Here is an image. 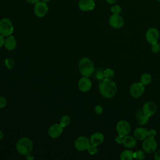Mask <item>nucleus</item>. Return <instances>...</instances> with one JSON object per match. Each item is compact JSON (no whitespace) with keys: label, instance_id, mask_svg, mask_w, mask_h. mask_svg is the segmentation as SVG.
<instances>
[{"label":"nucleus","instance_id":"nucleus-31","mask_svg":"<svg viewBox=\"0 0 160 160\" xmlns=\"http://www.w3.org/2000/svg\"><path fill=\"white\" fill-rule=\"evenodd\" d=\"M8 103V101L6 98L4 96H0V109L4 108Z\"/></svg>","mask_w":160,"mask_h":160},{"label":"nucleus","instance_id":"nucleus-23","mask_svg":"<svg viewBox=\"0 0 160 160\" xmlns=\"http://www.w3.org/2000/svg\"><path fill=\"white\" fill-rule=\"evenodd\" d=\"M145 152L143 150H138L134 152V158L138 160H142L145 158Z\"/></svg>","mask_w":160,"mask_h":160},{"label":"nucleus","instance_id":"nucleus-17","mask_svg":"<svg viewBox=\"0 0 160 160\" xmlns=\"http://www.w3.org/2000/svg\"><path fill=\"white\" fill-rule=\"evenodd\" d=\"M104 135L101 132H97L92 134L91 136L90 142H91V144L98 146L102 143V142L104 141Z\"/></svg>","mask_w":160,"mask_h":160},{"label":"nucleus","instance_id":"nucleus-42","mask_svg":"<svg viewBox=\"0 0 160 160\" xmlns=\"http://www.w3.org/2000/svg\"><path fill=\"white\" fill-rule=\"evenodd\" d=\"M159 36H160V32H159Z\"/></svg>","mask_w":160,"mask_h":160},{"label":"nucleus","instance_id":"nucleus-12","mask_svg":"<svg viewBox=\"0 0 160 160\" xmlns=\"http://www.w3.org/2000/svg\"><path fill=\"white\" fill-rule=\"evenodd\" d=\"M159 37V32L158 30L154 28L149 29L146 33V39L147 41L151 44L157 42Z\"/></svg>","mask_w":160,"mask_h":160},{"label":"nucleus","instance_id":"nucleus-24","mask_svg":"<svg viewBox=\"0 0 160 160\" xmlns=\"http://www.w3.org/2000/svg\"><path fill=\"white\" fill-rule=\"evenodd\" d=\"M104 79L112 80L114 76V72L111 69H106L104 71Z\"/></svg>","mask_w":160,"mask_h":160},{"label":"nucleus","instance_id":"nucleus-37","mask_svg":"<svg viewBox=\"0 0 160 160\" xmlns=\"http://www.w3.org/2000/svg\"><path fill=\"white\" fill-rule=\"evenodd\" d=\"M28 1V2L30 3V4H36L37 2L39 1V0H26Z\"/></svg>","mask_w":160,"mask_h":160},{"label":"nucleus","instance_id":"nucleus-16","mask_svg":"<svg viewBox=\"0 0 160 160\" xmlns=\"http://www.w3.org/2000/svg\"><path fill=\"white\" fill-rule=\"evenodd\" d=\"M134 136L136 139L144 140L148 136V129L143 127L137 128L134 131Z\"/></svg>","mask_w":160,"mask_h":160},{"label":"nucleus","instance_id":"nucleus-22","mask_svg":"<svg viewBox=\"0 0 160 160\" xmlns=\"http://www.w3.org/2000/svg\"><path fill=\"white\" fill-rule=\"evenodd\" d=\"M152 80V78L150 74L148 73H144L143 74L141 78H140V82L144 85V86H147L148 85Z\"/></svg>","mask_w":160,"mask_h":160},{"label":"nucleus","instance_id":"nucleus-36","mask_svg":"<svg viewBox=\"0 0 160 160\" xmlns=\"http://www.w3.org/2000/svg\"><path fill=\"white\" fill-rule=\"evenodd\" d=\"M5 39H4V36L0 34V48H1L4 44Z\"/></svg>","mask_w":160,"mask_h":160},{"label":"nucleus","instance_id":"nucleus-18","mask_svg":"<svg viewBox=\"0 0 160 160\" xmlns=\"http://www.w3.org/2000/svg\"><path fill=\"white\" fill-rule=\"evenodd\" d=\"M136 143L137 141L136 140V138L131 136H129V134L123 137L122 144L125 148H133L136 146Z\"/></svg>","mask_w":160,"mask_h":160},{"label":"nucleus","instance_id":"nucleus-32","mask_svg":"<svg viewBox=\"0 0 160 160\" xmlns=\"http://www.w3.org/2000/svg\"><path fill=\"white\" fill-rule=\"evenodd\" d=\"M94 111H95V112H96V114H101V113L102 112V111H103V108H102V107L101 106H100V105H97V106L95 107V108H94Z\"/></svg>","mask_w":160,"mask_h":160},{"label":"nucleus","instance_id":"nucleus-9","mask_svg":"<svg viewBox=\"0 0 160 160\" xmlns=\"http://www.w3.org/2000/svg\"><path fill=\"white\" fill-rule=\"evenodd\" d=\"M48 7L46 2L38 1L34 6V13L39 18L44 17L48 12Z\"/></svg>","mask_w":160,"mask_h":160},{"label":"nucleus","instance_id":"nucleus-20","mask_svg":"<svg viewBox=\"0 0 160 160\" xmlns=\"http://www.w3.org/2000/svg\"><path fill=\"white\" fill-rule=\"evenodd\" d=\"M137 115H138L137 116V121L139 125L144 126L148 124V122L149 121V118L148 116L144 114L142 112V111L139 112Z\"/></svg>","mask_w":160,"mask_h":160},{"label":"nucleus","instance_id":"nucleus-35","mask_svg":"<svg viewBox=\"0 0 160 160\" xmlns=\"http://www.w3.org/2000/svg\"><path fill=\"white\" fill-rule=\"evenodd\" d=\"M154 158L156 160H160V149L158 150L154 156Z\"/></svg>","mask_w":160,"mask_h":160},{"label":"nucleus","instance_id":"nucleus-5","mask_svg":"<svg viewBox=\"0 0 160 160\" xmlns=\"http://www.w3.org/2000/svg\"><path fill=\"white\" fill-rule=\"evenodd\" d=\"M158 147V143L154 137L148 136L143 140L142 148L144 152L147 153H152L154 152Z\"/></svg>","mask_w":160,"mask_h":160},{"label":"nucleus","instance_id":"nucleus-26","mask_svg":"<svg viewBox=\"0 0 160 160\" xmlns=\"http://www.w3.org/2000/svg\"><path fill=\"white\" fill-rule=\"evenodd\" d=\"M4 64L6 66V67L8 68V69H12V68H14V65H15V63H14V61L11 59V58H7L5 59L4 61Z\"/></svg>","mask_w":160,"mask_h":160},{"label":"nucleus","instance_id":"nucleus-3","mask_svg":"<svg viewBox=\"0 0 160 160\" xmlns=\"http://www.w3.org/2000/svg\"><path fill=\"white\" fill-rule=\"evenodd\" d=\"M79 68L83 76L90 77L94 71V66L92 61L88 58H82L79 62Z\"/></svg>","mask_w":160,"mask_h":160},{"label":"nucleus","instance_id":"nucleus-2","mask_svg":"<svg viewBox=\"0 0 160 160\" xmlns=\"http://www.w3.org/2000/svg\"><path fill=\"white\" fill-rule=\"evenodd\" d=\"M33 148L32 141L26 137L20 138L16 142V149L19 154L23 156L29 155Z\"/></svg>","mask_w":160,"mask_h":160},{"label":"nucleus","instance_id":"nucleus-4","mask_svg":"<svg viewBox=\"0 0 160 160\" xmlns=\"http://www.w3.org/2000/svg\"><path fill=\"white\" fill-rule=\"evenodd\" d=\"M12 22L9 19L3 18L0 21V34L3 36H9L13 32Z\"/></svg>","mask_w":160,"mask_h":160},{"label":"nucleus","instance_id":"nucleus-33","mask_svg":"<svg viewBox=\"0 0 160 160\" xmlns=\"http://www.w3.org/2000/svg\"><path fill=\"white\" fill-rule=\"evenodd\" d=\"M156 136V131L154 129H151L148 130V136L154 138Z\"/></svg>","mask_w":160,"mask_h":160},{"label":"nucleus","instance_id":"nucleus-21","mask_svg":"<svg viewBox=\"0 0 160 160\" xmlns=\"http://www.w3.org/2000/svg\"><path fill=\"white\" fill-rule=\"evenodd\" d=\"M133 158L134 152L130 149H125L120 154V159L121 160H131Z\"/></svg>","mask_w":160,"mask_h":160},{"label":"nucleus","instance_id":"nucleus-30","mask_svg":"<svg viewBox=\"0 0 160 160\" xmlns=\"http://www.w3.org/2000/svg\"><path fill=\"white\" fill-rule=\"evenodd\" d=\"M111 11L112 12V14H119L121 12V8L119 5H114L111 8Z\"/></svg>","mask_w":160,"mask_h":160},{"label":"nucleus","instance_id":"nucleus-28","mask_svg":"<svg viewBox=\"0 0 160 160\" xmlns=\"http://www.w3.org/2000/svg\"><path fill=\"white\" fill-rule=\"evenodd\" d=\"M95 78L98 81H102V79H104V71L101 69H98L96 72L95 74Z\"/></svg>","mask_w":160,"mask_h":160},{"label":"nucleus","instance_id":"nucleus-39","mask_svg":"<svg viewBox=\"0 0 160 160\" xmlns=\"http://www.w3.org/2000/svg\"><path fill=\"white\" fill-rule=\"evenodd\" d=\"M3 137H4L3 132H2L1 131H0V141L3 138Z\"/></svg>","mask_w":160,"mask_h":160},{"label":"nucleus","instance_id":"nucleus-25","mask_svg":"<svg viewBox=\"0 0 160 160\" xmlns=\"http://www.w3.org/2000/svg\"><path fill=\"white\" fill-rule=\"evenodd\" d=\"M71 121V119L69 116H64L61 118L60 124L64 128L68 126Z\"/></svg>","mask_w":160,"mask_h":160},{"label":"nucleus","instance_id":"nucleus-13","mask_svg":"<svg viewBox=\"0 0 160 160\" xmlns=\"http://www.w3.org/2000/svg\"><path fill=\"white\" fill-rule=\"evenodd\" d=\"M92 86V82L88 78V77H82L78 82V88L82 92L89 91Z\"/></svg>","mask_w":160,"mask_h":160},{"label":"nucleus","instance_id":"nucleus-11","mask_svg":"<svg viewBox=\"0 0 160 160\" xmlns=\"http://www.w3.org/2000/svg\"><path fill=\"white\" fill-rule=\"evenodd\" d=\"M157 111V105L155 102L152 101H148L144 104L142 109V111L144 114L149 117L152 116Z\"/></svg>","mask_w":160,"mask_h":160},{"label":"nucleus","instance_id":"nucleus-29","mask_svg":"<svg viewBox=\"0 0 160 160\" xmlns=\"http://www.w3.org/2000/svg\"><path fill=\"white\" fill-rule=\"evenodd\" d=\"M88 152L91 154V155H94L98 153V149L97 148V146H94V145H90V146L88 148Z\"/></svg>","mask_w":160,"mask_h":160},{"label":"nucleus","instance_id":"nucleus-1","mask_svg":"<svg viewBox=\"0 0 160 160\" xmlns=\"http://www.w3.org/2000/svg\"><path fill=\"white\" fill-rule=\"evenodd\" d=\"M99 89L103 97L106 98H111L116 94L117 86L112 80L104 79L99 84Z\"/></svg>","mask_w":160,"mask_h":160},{"label":"nucleus","instance_id":"nucleus-34","mask_svg":"<svg viewBox=\"0 0 160 160\" xmlns=\"http://www.w3.org/2000/svg\"><path fill=\"white\" fill-rule=\"evenodd\" d=\"M122 139H123V137L122 136H121L119 135L117 136L116 138H115V141L118 144H122Z\"/></svg>","mask_w":160,"mask_h":160},{"label":"nucleus","instance_id":"nucleus-8","mask_svg":"<svg viewBox=\"0 0 160 160\" xmlns=\"http://www.w3.org/2000/svg\"><path fill=\"white\" fill-rule=\"evenodd\" d=\"M90 145V140L84 136H80L74 142L75 148L79 151H83L88 149Z\"/></svg>","mask_w":160,"mask_h":160},{"label":"nucleus","instance_id":"nucleus-10","mask_svg":"<svg viewBox=\"0 0 160 160\" xmlns=\"http://www.w3.org/2000/svg\"><path fill=\"white\" fill-rule=\"evenodd\" d=\"M109 23L111 27L115 29L121 28L124 24V19L119 14H113L109 19Z\"/></svg>","mask_w":160,"mask_h":160},{"label":"nucleus","instance_id":"nucleus-40","mask_svg":"<svg viewBox=\"0 0 160 160\" xmlns=\"http://www.w3.org/2000/svg\"><path fill=\"white\" fill-rule=\"evenodd\" d=\"M42 1H44V2H48V1H49L50 0H42Z\"/></svg>","mask_w":160,"mask_h":160},{"label":"nucleus","instance_id":"nucleus-19","mask_svg":"<svg viewBox=\"0 0 160 160\" xmlns=\"http://www.w3.org/2000/svg\"><path fill=\"white\" fill-rule=\"evenodd\" d=\"M4 45L6 49L9 51H12L15 49L16 46V40L15 38L11 35L8 36V38L5 39Z\"/></svg>","mask_w":160,"mask_h":160},{"label":"nucleus","instance_id":"nucleus-14","mask_svg":"<svg viewBox=\"0 0 160 160\" xmlns=\"http://www.w3.org/2000/svg\"><path fill=\"white\" fill-rule=\"evenodd\" d=\"M63 131V127L60 124H52L48 130V134L52 138H56L60 136Z\"/></svg>","mask_w":160,"mask_h":160},{"label":"nucleus","instance_id":"nucleus-41","mask_svg":"<svg viewBox=\"0 0 160 160\" xmlns=\"http://www.w3.org/2000/svg\"><path fill=\"white\" fill-rule=\"evenodd\" d=\"M157 1H160V0H157Z\"/></svg>","mask_w":160,"mask_h":160},{"label":"nucleus","instance_id":"nucleus-15","mask_svg":"<svg viewBox=\"0 0 160 160\" xmlns=\"http://www.w3.org/2000/svg\"><path fill=\"white\" fill-rule=\"evenodd\" d=\"M78 6L82 11H90L94 8L95 2L94 0H79Z\"/></svg>","mask_w":160,"mask_h":160},{"label":"nucleus","instance_id":"nucleus-7","mask_svg":"<svg viewBox=\"0 0 160 160\" xmlns=\"http://www.w3.org/2000/svg\"><path fill=\"white\" fill-rule=\"evenodd\" d=\"M144 90V86L141 82H136L130 86L129 93L133 98H138L143 94Z\"/></svg>","mask_w":160,"mask_h":160},{"label":"nucleus","instance_id":"nucleus-27","mask_svg":"<svg viewBox=\"0 0 160 160\" xmlns=\"http://www.w3.org/2000/svg\"><path fill=\"white\" fill-rule=\"evenodd\" d=\"M151 51L154 53H158L160 51V44L158 42H155L151 44Z\"/></svg>","mask_w":160,"mask_h":160},{"label":"nucleus","instance_id":"nucleus-6","mask_svg":"<svg viewBox=\"0 0 160 160\" xmlns=\"http://www.w3.org/2000/svg\"><path fill=\"white\" fill-rule=\"evenodd\" d=\"M131 130L130 124L125 120L119 121L116 124V131L118 135L121 136H125L128 135Z\"/></svg>","mask_w":160,"mask_h":160},{"label":"nucleus","instance_id":"nucleus-38","mask_svg":"<svg viewBox=\"0 0 160 160\" xmlns=\"http://www.w3.org/2000/svg\"><path fill=\"white\" fill-rule=\"evenodd\" d=\"M116 0H106V1L108 3V4H114L115 2H116Z\"/></svg>","mask_w":160,"mask_h":160}]
</instances>
